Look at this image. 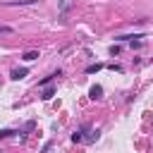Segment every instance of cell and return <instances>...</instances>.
Masks as SVG:
<instances>
[{
	"label": "cell",
	"instance_id": "obj_1",
	"mask_svg": "<svg viewBox=\"0 0 153 153\" xmlns=\"http://www.w3.org/2000/svg\"><path fill=\"white\" fill-rule=\"evenodd\" d=\"M26 74H29V69H26V67H17V69H12V72H10V79H12V81H19V79H24Z\"/></svg>",
	"mask_w": 153,
	"mask_h": 153
},
{
	"label": "cell",
	"instance_id": "obj_2",
	"mask_svg": "<svg viewBox=\"0 0 153 153\" xmlns=\"http://www.w3.org/2000/svg\"><path fill=\"white\" fill-rule=\"evenodd\" d=\"M38 0H7V2H2L5 7H22V5H36Z\"/></svg>",
	"mask_w": 153,
	"mask_h": 153
},
{
	"label": "cell",
	"instance_id": "obj_3",
	"mask_svg": "<svg viewBox=\"0 0 153 153\" xmlns=\"http://www.w3.org/2000/svg\"><path fill=\"white\" fill-rule=\"evenodd\" d=\"M88 96H91L93 100H98V98H103V86H98V84H93V86L88 88Z\"/></svg>",
	"mask_w": 153,
	"mask_h": 153
},
{
	"label": "cell",
	"instance_id": "obj_4",
	"mask_svg": "<svg viewBox=\"0 0 153 153\" xmlns=\"http://www.w3.org/2000/svg\"><path fill=\"white\" fill-rule=\"evenodd\" d=\"M84 131H88V124H84L81 129H76V131L72 134V141H74V143H79V141H84Z\"/></svg>",
	"mask_w": 153,
	"mask_h": 153
},
{
	"label": "cell",
	"instance_id": "obj_5",
	"mask_svg": "<svg viewBox=\"0 0 153 153\" xmlns=\"http://www.w3.org/2000/svg\"><path fill=\"white\" fill-rule=\"evenodd\" d=\"M55 76H62V69H57V72H53V74H48L45 79H41V81H38V86H48V84H50V81H53Z\"/></svg>",
	"mask_w": 153,
	"mask_h": 153
},
{
	"label": "cell",
	"instance_id": "obj_6",
	"mask_svg": "<svg viewBox=\"0 0 153 153\" xmlns=\"http://www.w3.org/2000/svg\"><path fill=\"white\" fill-rule=\"evenodd\" d=\"M98 139H100V131H98V129H88V136H84L86 143H93V141H98Z\"/></svg>",
	"mask_w": 153,
	"mask_h": 153
},
{
	"label": "cell",
	"instance_id": "obj_7",
	"mask_svg": "<svg viewBox=\"0 0 153 153\" xmlns=\"http://www.w3.org/2000/svg\"><path fill=\"white\" fill-rule=\"evenodd\" d=\"M55 91H57L55 86H48V88H43V93H41V98H43V100H50V98L55 96Z\"/></svg>",
	"mask_w": 153,
	"mask_h": 153
},
{
	"label": "cell",
	"instance_id": "obj_8",
	"mask_svg": "<svg viewBox=\"0 0 153 153\" xmlns=\"http://www.w3.org/2000/svg\"><path fill=\"white\" fill-rule=\"evenodd\" d=\"M22 57H24L26 62H31V60H38V50H26Z\"/></svg>",
	"mask_w": 153,
	"mask_h": 153
},
{
	"label": "cell",
	"instance_id": "obj_9",
	"mask_svg": "<svg viewBox=\"0 0 153 153\" xmlns=\"http://www.w3.org/2000/svg\"><path fill=\"white\" fill-rule=\"evenodd\" d=\"M100 67H103V65H98V62H96V65H91V67H86V74H93V72H98Z\"/></svg>",
	"mask_w": 153,
	"mask_h": 153
},
{
	"label": "cell",
	"instance_id": "obj_10",
	"mask_svg": "<svg viewBox=\"0 0 153 153\" xmlns=\"http://www.w3.org/2000/svg\"><path fill=\"white\" fill-rule=\"evenodd\" d=\"M14 29L12 26H7V24H0V33H12Z\"/></svg>",
	"mask_w": 153,
	"mask_h": 153
},
{
	"label": "cell",
	"instance_id": "obj_11",
	"mask_svg": "<svg viewBox=\"0 0 153 153\" xmlns=\"http://www.w3.org/2000/svg\"><path fill=\"white\" fill-rule=\"evenodd\" d=\"M33 127H36V122H33V120H29V122H26V124H24V131H31V129H33Z\"/></svg>",
	"mask_w": 153,
	"mask_h": 153
},
{
	"label": "cell",
	"instance_id": "obj_12",
	"mask_svg": "<svg viewBox=\"0 0 153 153\" xmlns=\"http://www.w3.org/2000/svg\"><path fill=\"white\" fill-rule=\"evenodd\" d=\"M10 134H14V131H12V129H2V131H0V139H7Z\"/></svg>",
	"mask_w": 153,
	"mask_h": 153
}]
</instances>
